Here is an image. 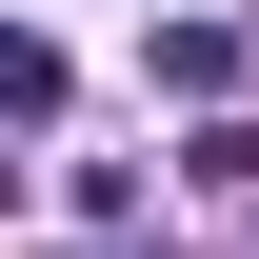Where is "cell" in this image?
<instances>
[{"label":"cell","mask_w":259,"mask_h":259,"mask_svg":"<svg viewBox=\"0 0 259 259\" xmlns=\"http://www.w3.org/2000/svg\"><path fill=\"white\" fill-rule=\"evenodd\" d=\"M160 100L220 120V100H239V20H160Z\"/></svg>","instance_id":"6da1fadb"}]
</instances>
